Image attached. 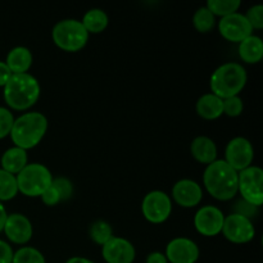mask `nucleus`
<instances>
[{
    "mask_svg": "<svg viewBox=\"0 0 263 263\" xmlns=\"http://www.w3.org/2000/svg\"><path fill=\"white\" fill-rule=\"evenodd\" d=\"M89 235L94 243L99 244V246H104L113 236L112 226L108 222H105V221L98 220L90 226Z\"/></svg>",
    "mask_w": 263,
    "mask_h": 263,
    "instance_id": "obj_25",
    "label": "nucleus"
},
{
    "mask_svg": "<svg viewBox=\"0 0 263 263\" xmlns=\"http://www.w3.org/2000/svg\"><path fill=\"white\" fill-rule=\"evenodd\" d=\"M46 130L48 118L40 112H28L14 118L9 135L15 146L28 151L43 140Z\"/></svg>",
    "mask_w": 263,
    "mask_h": 263,
    "instance_id": "obj_3",
    "label": "nucleus"
},
{
    "mask_svg": "<svg viewBox=\"0 0 263 263\" xmlns=\"http://www.w3.org/2000/svg\"><path fill=\"white\" fill-rule=\"evenodd\" d=\"M51 184L54 185V187L57 189V192L61 195V200L64 202V200L69 199L71 195L73 194V185L66 177H57V179H53Z\"/></svg>",
    "mask_w": 263,
    "mask_h": 263,
    "instance_id": "obj_29",
    "label": "nucleus"
},
{
    "mask_svg": "<svg viewBox=\"0 0 263 263\" xmlns=\"http://www.w3.org/2000/svg\"><path fill=\"white\" fill-rule=\"evenodd\" d=\"M222 107H223V113L229 117H238L241 115L244 109L243 100L239 95L231 98H226L222 99Z\"/></svg>",
    "mask_w": 263,
    "mask_h": 263,
    "instance_id": "obj_28",
    "label": "nucleus"
},
{
    "mask_svg": "<svg viewBox=\"0 0 263 263\" xmlns=\"http://www.w3.org/2000/svg\"><path fill=\"white\" fill-rule=\"evenodd\" d=\"M203 184L213 198L226 202L238 193V171L225 159H216L204 170Z\"/></svg>",
    "mask_w": 263,
    "mask_h": 263,
    "instance_id": "obj_1",
    "label": "nucleus"
},
{
    "mask_svg": "<svg viewBox=\"0 0 263 263\" xmlns=\"http://www.w3.org/2000/svg\"><path fill=\"white\" fill-rule=\"evenodd\" d=\"M17 193V179L14 175L0 168V202L13 199Z\"/></svg>",
    "mask_w": 263,
    "mask_h": 263,
    "instance_id": "obj_23",
    "label": "nucleus"
},
{
    "mask_svg": "<svg viewBox=\"0 0 263 263\" xmlns=\"http://www.w3.org/2000/svg\"><path fill=\"white\" fill-rule=\"evenodd\" d=\"M13 249L7 241L0 240V263H12Z\"/></svg>",
    "mask_w": 263,
    "mask_h": 263,
    "instance_id": "obj_34",
    "label": "nucleus"
},
{
    "mask_svg": "<svg viewBox=\"0 0 263 263\" xmlns=\"http://www.w3.org/2000/svg\"><path fill=\"white\" fill-rule=\"evenodd\" d=\"M172 198L181 207L193 208L202 202V186L197 181H194V180H179L174 185V187H172Z\"/></svg>",
    "mask_w": 263,
    "mask_h": 263,
    "instance_id": "obj_16",
    "label": "nucleus"
},
{
    "mask_svg": "<svg viewBox=\"0 0 263 263\" xmlns=\"http://www.w3.org/2000/svg\"><path fill=\"white\" fill-rule=\"evenodd\" d=\"M190 151L192 156L200 163L210 164L217 159V146L208 136H197L192 141Z\"/></svg>",
    "mask_w": 263,
    "mask_h": 263,
    "instance_id": "obj_17",
    "label": "nucleus"
},
{
    "mask_svg": "<svg viewBox=\"0 0 263 263\" xmlns=\"http://www.w3.org/2000/svg\"><path fill=\"white\" fill-rule=\"evenodd\" d=\"M66 263H94V262L85 258V257H72V258H69Z\"/></svg>",
    "mask_w": 263,
    "mask_h": 263,
    "instance_id": "obj_38",
    "label": "nucleus"
},
{
    "mask_svg": "<svg viewBox=\"0 0 263 263\" xmlns=\"http://www.w3.org/2000/svg\"><path fill=\"white\" fill-rule=\"evenodd\" d=\"M239 55L247 63H258L263 57V41L259 36L251 35L239 43Z\"/></svg>",
    "mask_w": 263,
    "mask_h": 263,
    "instance_id": "obj_21",
    "label": "nucleus"
},
{
    "mask_svg": "<svg viewBox=\"0 0 263 263\" xmlns=\"http://www.w3.org/2000/svg\"><path fill=\"white\" fill-rule=\"evenodd\" d=\"M81 23L89 33H99L107 28L109 18L103 9L94 8V9H90L85 13Z\"/></svg>",
    "mask_w": 263,
    "mask_h": 263,
    "instance_id": "obj_22",
    "label": "nucleus"
},
{
    "mask_svg": "<svg viewBox=\"0 0 263 263\" xmlns=\"http://www.w3.org/2000/svg\"><path fill=\"white\" fill-rule=\"evenodd\" d=\"M234 211H235L234 213H238V215H241V216H244V217H247L251 220L252 217H254V216L258 213V207L251 204V203H248L247 200L240 199L235 203Z\"/></svg>",
    "mask_w": 263,
    "mask_h": 263,
    "instance_id": "obj_32",
    "label": "nucleus"
},
{
    "mask_svg": "<svg viewBox=\"0 0 263 263\" xmlns=\"http://www.w3.org/2000/svg\"><path fill=\"white\" fill-rule=\"evenodd\" d=\"M197 113L204 120H216L221 117L223 115L222 99L212 92L202 95L197 102Z\"/></svg>",
    "mask_w": 263,
    "mask_h": 263,
    "instance_id": "obj_20",
    "label": "nucleus"
},
{
    "mask_svg": "<svg viewBox=\"0 0 263 263\" xmlns=\"http://www.w3.org/2000/svg\"><path fill=\"white\" fill-rule=\"evenodd\" d=\"M2 170L12 175H18L28 164L27 151L13 146L4 152L2 156Z\"/></svg>",
    "mask_w": 263,
    "mask_h": 263,
    "instance_id": "obj_19",
    "label": "nucleus"
},
{
    "mask_svg": "<svg viewBox=\"0 0 263 263\" xmlns=\"http://www.w3.org/2000/svg\"><path fill=\"white\" fill-rule=\"evenodd\" d=\"M102 254L107 263H133L136 252L127 239L112 236L102 246Z\"/></svg>",
    "mask_w": 263,
    "mask_h": 263,
    "instance_id": "obj_14",
    "label": "nucleus"
},
{
    "mask_svg": "<svg viewBox=\"0 0 263 263\" xmlns=\"http://www.w3.org/2000/svg\"><path fill=\"white\" fill-rule=\"evenodd\" d=\"M5 64L13 74L27 73L32 64V54L30 49L25 46H15L8 53Z\"/></svg>",
    "mask_w": 263,
    "mask_h": 263,
    "instance_id": "obj_18",
    "label": "nucleus"
},
{
    "mask_svg": "<svg viewBox=\"0 0 263 263\" xmlns=\"http://www.w3.org/2000/svg\"><path fill=\"white\" fill-rule=\"evenodd\" d=\"M143 215L149 222L162 223L171 216L172 202L168 194L161 190H153L144 197L141 203Z\"/></svg>",
    "mask_w": 263,
    "mask_h": 263,
    "instance_id": "obj_8",
    "label": "nucleus"
},
{
    "mask_svg": "<svg viewBox=\"0 0 263 263\" xmlns=\"http://www.w3.org/2000/svg\"><path fill=\"white\" fill-rule=\"evenodd\" d=\"M225 215L215 205H204L199 208L194 216V226L199 234L204 236H216L222 231Z\"/></svg>",
    "mask_w": 263,
    "mask_h": 263,
    "instance_id": "obj_12",
    "label": "nucleus"
},
{
    "mask_svg": "<svg viewBox=\"0 0 263 263\" xmlns=\"http://www.w3.org/2000/svg\"><path fill=\"white\" fill-rule=\"evenodd\" d=\"M254 158V149L251 141L246 138H234L229 141L225 151V161L235 171H243L252 166Z\"/></svg>",
    "mask_w": 263,
    "mask_h": 263,
    "instance_id": "obj_10",
    "label": "nucleus"
},
{
    "mask_svg": "<svg viewBox=\"0 0 263 263\" xmlns=\"http://www.w3.org/2000/svg\"><path fill=\"white\" fill-rule=\"evenodd\" d=\"M40 92V84L32 74H12L4 86V99L12 109L26 110L37 102Z\"/></svg>",
    "mask_w": 263,
    "mask_h": 263,
    "instance_id": "obj_2",
    "label": "nucleus"
},
{
    "mask_svg": "<svg viewBox=\"0 0 263 263\" xmlns=\"http://www.w3.org/2000/svg\"><path fill=\"white\" fill-rule=\"evenodd\" d=\"M246 18L248 20V22L251 23L252 28H256V30H262L263 28V5L257 4L253 5L252 8H249L248 12H247Z\"/></svg>",
    "mask_w": 263,
    "mask_h": 263,
    "instance_id": "obj_30",
    "label": "nucleus"
},
{
    "mask_svg": "<svg viewBox=\"0 0 263 263\" xmlns=\"http://www.w3.org/2000/svg\"><path fill=\"white\" fill-rule=\"evenodd\" d=\"M240 4V0H208L205 7L211 10L213 15H220L222 18L236 13Z\"/></svg>",
    "mask_w": 263,
    "mask_h": 263,
    "instance_id": "obj_24",
    "label": "nucleus"
},
{
    "mask_svg": "<svg viewBox=\"0 0 263 263\" xmlns=\"http://www.w3.org/2000/svg\"><path fill=\"white\" fill-rule=\"evenodd\" d=\"M41 200L45 205H49V207H53V205H57L58 203H61V195L57 192V189L54 187L53 184H50V186L45 190V192L41 194Z\"/></svg>",
    "mask_w": 263,
    "mask_h": 263,
    "instance_id": "obj_33",
    "label": "nucleus"
},
{
    "mask_svg": "<svg viewBox=\"0 0 263 263\" xmlns=\"http://www.w3.org/2000/svg\"><path fill=\"white\" fill-rule=\"evenodd\" d=\"M12 263H45V258L33 247H22L13 254Z\"/></svg>",
    "mask_w": 263,
    "mask_h": 263,
    "instance_id": "obj_27",
    "label": "nucleus"
},
{
    "mask_svg": "<svg viewBox=\"0 0 263 263\" xmlns=\"http://www.w3.org/2000/svg\"><path fill=\"white\" fill-rule=\"evenodd\" d=\"M222 233L223 236L231 243L244 244L253 240L256 236V228L249 218L238 213H231L225 216Z\"/></svg>",
    "mask_w": 263,
    "mask_h": 263,
    "instance_id": "obj_9",
    "label": "nucleus"
},
{
    "mask_svg": "<svg viewBox=\"0 0 263 263\" xmlns=\"http://www.w3.org/2000/svg\"><path fill=\"white\" fill-rule=\"evenodd\" d=\"M13 122H14L13 113L7 108L0 107V139H4L5 136L9 135Z\"/></svg>",
    "mask_w": 263,
    "mask_h": 263,
    "instance_id": "obj_31",
    "label": "nucleus"
},
{
    "mask_svg": "<svg viewBox=\"0 0 263 263\" xmlns=\"http://www.w3.org/2000/svg\"><path fill=\"white\" fill-rule=\"evenodd\" d=\"M15 179L18 192L31 198L41 197L53 181L50 170L41 163H28Z\"/></svg>",
    "mask_w": 263,
    "mask_h": 263,
    "instance_id": "obj_6",
    "label": "nucleus"
},
{
    "mask_svg": "<svg viewBox=\"0 0 263 263\" xmlns=\"http://www.w3.org/2000/svg\"><path fill=\"white\" fill-rule=\"evenodd\" d=\"M215 15L211 13V10L207 7H200L197 12L194 13V17H193V23H194V27L197 28L199 32H208L213 28L215 26Z\"/></svg>",
    "mask_w": 263,
    "mask_h": 263,
    "instance_id": "obj_26",
    "label": "nucleus"
},
{
    "mask_svg": "<svg viewBox=\"0 0 263 263\" xmlns=\"http://www.w3.org/2000/svg\"><path fill=\"white\" fill-rule=\"evenodd\" d=\"M238 192L241 199L256 207L263 204V171L258 166H249L238 172Z\"/></svg>",
    "mask_w": 263,
    "mask_h": 263,
    "instance_id": "obj_7",
    "label": "nucleus"
},
{
    "mask_svg": "<svg viewBox=\"0 0 263 263\" xmlns=\"http://www.w3.org/2000/svg\"><path fill=\"white\" fill-rule=\"evenodd\" d=\"M3 231L7 238L14 244H26L31 240L33 234L32 223L22 213L8 215Z\"/></svg>",
    "mask_w": 263,
    "mask_h": 263,
    "instance_id": "obj_15",
    "label": "nucleus"
},
{
    "mask_svg": "<svg viewBox=\"0 0 263 263\" xmlns=\"http://www.w3.org/2000/svg\"><path fill=\"white\" fill-rule=\"evenodd\" d=\"M146 263H168L166 256L161 252H153L146 257Z\"/></svg>",
    "mask_w": 263,
    "mask_h": 263,
    "instance_id": "obj_36",
    "label": "nucleus"
},
{
    "mask_svg": "<svg viewBox=\"0 0 263 263\" xmlns=\"http://www.w3.org/2000/svg\"><path fill=\"white\" fill-rule=\"evenodd\" d=\"M8 215H7V210H5V207L3 205V203L0 202V233L3 231V229H4V223H5V220H7Z\"/></svg>",
    "mask_w": 263,
    "mask_h": 263,
    "instance_id": "obj_37",
    "label": "nucleus"
},
{
    "mask_svg": "<svg viewBox=\"0 0 263 263\" xmlns=\"http://www.w3.org/2000/svg\"><path fill=\"white\" fill-rule=\"evenodd\" d=\"M51 37L54 44L62 50L79 51L89 41V32L85 30L81 21L62 20L57 23L51 31Z\"/></svg>",
    "mask_w": 263,
    "mask_h": 263,
    "instance_id": "obj_5",
    "label": "nucleus"
},
{
    "mask_svg": "<svg viewBox=\"0 0 263 263\" xmlns=\"http://www.w3.org/2000/svg\"><path fill=\"white\" fill-rule=\"evenodd\" d=\"M12 72H10V69L8 68V66L5 64V62H2L0 61V86L4 87L5 84L8 82V80L10 79V76H12Z\"/></svg>",
    "mask_w": 263,
    "mask_h": 263,
    "instance_id": "obj_35",
    "label": "nucleus"
},
{
    "mask_svg": "<svg viewBox=\"0 0 263 263\" xmlns=\"http://www.w3.org/2000/svg\"><path fill=\"white\" fill-rule=\"evenodd\" d=\"M164 256L170 263H195L199 258V248L192 239L180 236L167 244Z\"/></svg>",
    "mask_w": 263,
    "mask_h": 263,
    "instance_id": "obj_13",
    "label": "nucleus"
},
{
    "mask_svg": "<svg viewBox=\"0 0 263 263\" xmlns=\"http://www.w3.org/2000/svg\"><path fill=\"white\" fill-rule=\"evenodd\" d=\"M247 80L246 68L239 63L229 62L215 69L211 76V90L221 99L236 97L244 89Z\"/></svg>",
    "mask_w": 263,
    "mask_h": 263,
    "instance_id": "obj_4",
    "label": "nucleus"
},
{
    "mask_svg": "<svg viewBox=\"0 0 263 263\" xmlns=\"http://www.w3.org/2000/svg\"><path fill=\"white\" fill-rule=\"evenodd\" d=\"M218 31L226 40L233 43H241L244 39L253 35V28L251 23L241 13H233L222 17L218 22Z\"/></svg>",
    "mask_w": 263,
    "mask_h": 263,
    "instance_id": "obj_11",
    "label": "nucleus"
}]
</instances>
